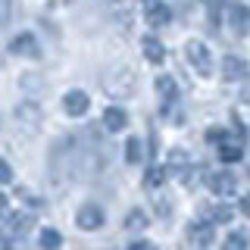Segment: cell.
I'll return each instance as SVG.
<instances>
[{
  "label": "cell",
  "mask_w": 250,
  "mask_h": 250,
  "mask_svg": "<svg viewBox=\"0 0 250 250\" xmlns=\"http://www.w3.org/2000/svg\"><path fill=\"white\" fill-rule=\"evenodd\" d=\"M125 160H128V163H141V141L138 138H128V144H125Z\"/></svg>",
  "instance_id": "cell-20"
},
{
  "label": "cell",
  "mask_w": 250,
  "mask_h": 250,
  "mask_svg": "<svg viewBox=\"0 0 250 250\" xmlns=\"http://www.w3.org/2000/svg\"><path fill=\"white\" fill-rule=\"evenodd\" d=\"M6 213V194H0V216Z\"/></svg>",
  "instance_id": "cell-26"
},
{
  "label": "cell",
  "mask_w": 250,
  "mask_h": 250,
  "mask_svg": "<svg viewBox=\"0 0 250 250\" xmlns=\"http://www.w3.org/2000/svg\"><path fill=\"white\" fill-rule=\"evenodd\" d=\"M229 22H231L234 35H247V31H250V6L231 3V6H229Z\"/></svg>",
  "instance_id": "cell-4"
},
{
  "label": "cell",
  "mask_w": 250,
  "mask_h": 250,
  "mask_svg": "<svg viewBox=\"0 0 250 250\" xmlns=\"http://www.w3.org/2000/svg\"><path fill=\"white\" fill-rule=\"evenodd\" d=\"M144 16L150 19V25H169V22H172V10L166 3H147Z\"/></svg>",
  "instance_id": "cell-9"
},
{
  "label": "cell",
  "mask_w": 250,
  "mask_h": 250,
  "mask_svg": "<svg viewBox=\"0 0 250 250\" xmlns=\"http://www.w3.org/2000/svg\"><path fill=\"white\" fill-rule=\"evenodd\" d=\"M125 229L144 231V229H147V213H144V209H131V213L125 216Z\"/></svg>",
  "instance_id": "cell-14"
},
{
  "label": "cell",
  "mask_w": 250,
  "mask_h": 250,
  "mask_svg": "<svg viewBox=\"0 0 250 250\" xmlns=\"http://www.w3.org/2000/svg\"><path fill=\"white\" fill-rule=\"evenodd\" d=\"M163 182H166V169H163V166L147 169V175H144V185H147V188H160Z\"/></svg>",
  "instance_id": "cell-17"
},
{
  "label": "cell",
  "mask_w": 250,
  "mask_h": 250,
  "mask_svg": "<svg viewBox=\"0 0 250 250\" xmlns=\"http://www.w3.org/2000/svg\"><path fill=\"white\" fill-rule=\"evenodd\" d=\"M219 156H222L225 163H238L241 156H244V150H241V141H225V144L219 147Z\"/></svg>",
  "instance_id": "cell-12"
},
{
  "label": "cell",
  "mask_w": 250,
  "mask_h": 250,
  "mask_svg": "<svg viewBox=\"0 0 250 250\" xmlns=\"http://www.w3.org/2000/svg\"><path fill=\"white\" fill-rule=\"evenodd\" d=\"M207 185L219 197H229V194H234V188H238V178H234L231 172H213V175L207 178Z\"/></svg>",
  "instance_id": "cell-3"
},
{
  "label": "cell",
  "mask_w": 250,
  "mask_h": 250,
  "mask_svg": "<svg viewBox=\"0 0 250 250\" xmlns=\"http://www.w3.org/2000/svg\"><path fill=\"white\" fill-rule=\"evenodd\" d=\"M222 250H247V234L244 231H231L225 238V247Z\"/></svg>",
  "instance_id": "cell-18"
},
{
  "label": "cell",
  "mask_w": 250,
  "mask_h": 250,
  "mask_svg": "<svg viewBox=\"0 0 250 250\" xmlns=\"http://www.w3.org/2000/svg\"><path fill=\"white\" fill-rule=\"evenodd\" d=\"M156 91H160L166 100H175V97H178V84L172 82L169 75H160V78H156Z\"/></svg>",
  "instance_id": "cell-15"
},
{
  "label": "cell",
  "mask_w": 250,
  "mask_h": 250,
  "mask_svg": "<svg viewBox=\"0 0 250 250\" xmlns=\"http://www.w3.org/2000/svg\"><path fill=\"white\" fill-rule=\"evenodd\" d=\"M38 244H41V250H60V247H62V234H60L57 229H44Z\"/></svg>",
  "instance_id": "cell-13"
},
{
  "label": "cell",
  "mask_w": 250,
  "mask_h": 250,
  "mask_svg": "<svg viewBox=\"0 0 250 250\" xmlns=\"http://www.w3.org/2000/svg\"><path fill=\"white\" fill-rule=\"evenodd\" d=\"M104 209L100 207H94V203H88V207H82L75 213V222H78V229H84V231H94V229H100L104 225Z\"/></svg>",
  "instance_id": "cell-2"
},
{
  "label": "cell",
  "mask_w": 250,
  "mask_h": 250,
  "mask_svg": "<svg viewBox=\"0 0 250 250\" xmlns=\"http://www.w3.org/2000/svg\"><path fill=\"white\" fill-rule=\"evenodd\" d=\"M104 125L109 131H122L125 125H128V113L119 109V106H109V109H104Z\"/></svg>",
  "instance_id": "cell-10"
},
{
  "label": "cell",
  "mask_w": 250,
  "mask_h": 250,
  "mask_svg": "<svg viewBox=\"0 0 250 250\" xmlns=\"http://www.w3.org/2000/svg\"><path fill=\"white\" fill-rule=\"evenodd\" d=\"M207 141H209V144H219V141L225 144V141H229V138H225V128H209L207 131Z\"/></svg>",
  "instance_id": "cell-21"
},
{
  "label": "cell",
  "mask_w": 250,
  "mask_h": 250,
  "mask_svg": "<svg viewBox=\"0 0 250 250\" xmlns=\"http://www.w3.org/2000/svg\"><path fill=\"white\" fill-rule=\"evenodd\" d=\"M188 234H191V241H194V247H207V244H213V238H216V231H213V225L209 222H194L191 229H188Z\"/></svg>",
  "instance_id": "cell-8"
},
{
  "label": "cell",
  "mask_w": 250,
  "mask_h": 250,
  "mask_svg": "<svg viewBox=\"0 0 250 250\" xmlns=\"http://www.w3.org/2000/svg\"><path fill=\"white\" fill-rule=\"evenodd\" d=\"M62 106H66L69 116H84V113H88V106H91V100H88V94H84V91H69L66 97H62Z\"/></svg>",
  "instance_id": "cell-6"
},
{
  "label": "cell",
  "mask_w": 250,
  "mask_h": 250,
  "mask_svg": "<svg viewBox=\"0 0 250 250\" xmlns=\"http://www.w3.org/2000/svg\"><path fill=\"white\" fill-rule=\"evenodd\" d=\"M244 100H250V84H247V88H244Z\"/></svg>",
  "instance_id": "cell-27"
},
{
  "label": "cell",
  "mask_w": 250,
  "mask_h": 250,
  "mask_svg": "<svg viewBox=\"0 0 250 250\" xmlns=\"http://www.w3.org/2000/svg\"><path fill=\"white\" fill-rule=\"evenodd\" d=\"M241 213L250 219V194H247V197H241Z\"/></svg>",
  "instance_id": "cell-25"
},
{
  "label": "cell",
  "mask_w": 250,
  "mask_h": 250,
  "mask_svg": "<svg viewBox=\"0 0 250 250\" xmlns=\"http://www.w3.org/2000/svg\"><path fill=\"white\" fill-rule=\"evenodd\" d=\"M141 47H144V57L150 60V62H156V66H160V62L166 60V50H163V44L156 41V38H150V35H147L144 41H141Z\"/></svg>",
  "instance_id": "cell-11"
},
{
  "label": "cell",
  "mask_w": 250,
  "mask_h": 250,
  "mask_svg": "<svg viewBox=\"0 0 250 250\" xmlns=\"http://www.w3.org/2000/svg\"><path fill=\"white\" fill-rule=\"evenodd\" d=\"M219 13H222V6H219V3H213V6H209V16H213V25H219Z\"/></svg>",
  "instance_id": "cell-24"
},
{
  "label": "cell",
  "mask_w": 250,
  "mask_h": 250,
  "mask_svg": "<svg viewBox=\"0 0 250 250\" xmlns=\"http://www.w3.org/2000/svg\"><path fill=\"white\" fill-rule=\"evenodd\" d=\"M6 182H13V166L6 160H0V185H6Z\"/></svg>",
  "instance_id": "cell-22"
},
{
  "label": "cell",
  "mask_w": 250,
  "mask_h": 250,
  "mask_svg": "<svg viewBox=\"0 0 250 250\" xmlns=\"http://www.w3.org/2000/svg\"><path fill=\"white\" fill-rule=\"evenodd\" d=\"M222 75H225V82H241V78L247 75V62L241 60V57H225Z\"/></svg>",
  "instance_id": "cell-7"
},
{
  "label": "cell",
  "mask_w": 250,
  "mask_h": 250,
  "mask_svg": "<svg viewBox=\"0 0 250 250\" xmlns=\"http://www.w3.org/2000/svg\"><path fill=\"white\" fill-rule=\"evenodd\" d=\"M10 50L16 53V57H38V41H35V35H28V31H22V35H16L13 38V44H10Z\"/></svg>",
  "instance_id": "cell-5"
},
{
  "label": "cell",
  "mask_w": 250,
  "mask_h": 250,
  "mask_svg": "<svg viewBox=\"0 0 250 250\" xmlns=\"http://www.w3.org/2000/svg\"><path fill=\"white\" fill-rule=\"evenodd\" d=\"M185 53H188V60H191V66L197 69V75L207 78L209 72H213V57H209V50H207L200 41H188Z\"/></svg>",
  "instance_id": "cell-1"
},
{
  "label": "cell",
  "mask_w": 250,
  "mask_h": 250,
  "mask_svg": "<svg viewBox=\"0 0 250 250\" xmlns=\"http://www.w3.org/2000/svg\"><path fill=\"white\" fill-rule=\"evenodd\" d=\"M31 225H35V219H31L28 213H13L10 216V231H19L22 234V231H28Z\"/></svg>",
  "instance_id": "cell-16"
},
{
  "label": "cell",
  "mask_w": 250,
  "mask_h": 250,
  "mask_svg": "<svg viewBox=\"0 0 250 250\" xmlns=\"http://www.w3.org/2000/svg\"><path fill=\"white\" fill-rule=\"evenodd\" d=\"M125 250H156V247L150 244V241H135V244H128Z\"/></svg>",
  "instance_id": "cell-23"
},
{
  "label": "cell",
  "mask_w": 250,
  "mask_h": 250,
  "mask_svg": "<svg viewBox=\"0 0 250 250\" xmlns=\"http://www.w3.org/2000/svg\"><path fill=\"white\" fill-rule=\"evenodd\" d=\"M209 216H213V222H231L234 209L229 207V203H219V207H213V209H209Z\"/></svg>",
  "instance_id": "cell-19"
}]
</instances>
